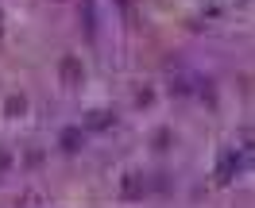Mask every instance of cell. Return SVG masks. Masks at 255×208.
<instances>
[{"instance_id": "cell-1", "label": "cell", "mask_w": 255, "mask_h": 208, "mask_svg": "<svg viewBox=\"0 0 255 208\" xmlns=\"http://www.w3.org/2000/svg\"><path fill=\"white\" fill-rule=\"evenodd\" d=\"M143 193H147L143 170H131V174H124V181H120V197H128V201H139Z\"/></svg>"}, {"instance_id": "cell-2", "label": "cell", "mask_w": 255, "mask_h": 208, "mask_svg": "<svg viewBox=\"0 0 255 208\" xmlns=\"http://www.w3.org/2000/svg\"><path fill=\"white\" fill-rule=\"evenodd\" d=\"M236 154H240V162H244L248 170H255V128H244V131H240Z\"/></svg>"}, {"instance_id": "cell-3", "label": "cell", "mask_w": 255, "mask_h": 208, "mask_svg": "<svg viewBox=\"0 0 255 208\" xmlns=\"http://www.w3.org/2000/svg\"><path fill=\"white\" fill-rule=\"evenodd\" d=\"M85 124H89V128H105V124H112V116H105V112H97V116H89V120H85Z\"/></svg>"}, {"instance_id": "cell-4", "label": "cell", "mask_w": 255, "mask_h": 208, "mask_svg": "<svg viewBox=\"0 0 255 208\" xmlns=\"http://www.w3.org/2000/svg\"><path fill=\"white\" fill-rule=\"evenodd\" d=\"M8 162H12V154H8V150H0V174L8 170Z\"/></svg>"}]
</instances>
